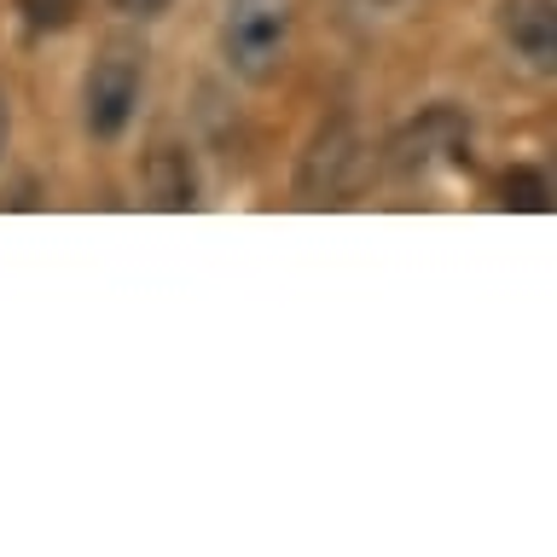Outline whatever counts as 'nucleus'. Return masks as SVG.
<instances>
[{"mask_svg":"<svg viewBox=\"0 0 557 557\" xmlns=\"http://www.w3.org/2000/svg\"><path fill=\"white\" fill-rule=\"evenodd\" d=\"M139 87H146V52L134 41H104L82 82V122L94 139H116L139 111Z\"/></svg>","mask_w":557,"mask_h":557,"instance_id":"nucleus-1","label":"nucleus"},{"mask_svg":"<svg viewBox=\"0 0 557 557\" xmlns=\"http://www.w3.org/2000/svg\"><path fill=\"white\" fill-rule=\"evenodd\" d=\"M285 35H290V12L285 0H233L221 24V47L226 64L250 82H268L285 64Z\"/></svg>","mask_w":557,"mask_h":557,"instance_id":"nucleus-2","label":"nucleus"},{"mask_svg":"<svg viewBox=\"0 0 557 557\" xmlns=\"http://www.w3.org/2000/svg\"><path fill=\"white\" fill-rule=\"evenodd\" d=\"M360 169H366V139L355 134V122H325L313 134V146L302 157V174H296V198L302 203H348V191L360 186Z\"/></svg>","mask_w":557,"mask_h":557,"instance_id":"nucleus-3","label":"nucleus"},{"mask_svg":"<svg viewBox=\"0 0 557 557\" xmlns=\"http://www.w3.org/2000/svg\"><path fill=\"white\" fill-rule=\"evenodd\" d=\"M505 41L517 47V59L529 70L557 76V7L552 0H511L505 7Z\"/></svg>","mask_w":557,"mask_h":557,"instance_id":"nucleus-4","label":"nucleus"},{"mask_svg":"<svg viewBox=\"0 0 557 557\" xmlns=\"http://www.w3.org/2000/svg\"><path fill=\"white\" fill-rule=\"evenodd\" d=\"M146 191L157 209H191L198 203V174H191L186 146H151L146 151Z\"/></svg>","mask_w":557,"mask_h":557,"instance_id":"nucleus-5","label":"nucleus"},{"mask_svg":"<svg viewBox=\"0 0 557 557\" xmlns=\"http://www.w3.org/2000/svg\"><path fill=\"white\" fill-rule=\"evenodd\" d=\"M505 209H552V198H557V191H552V181H546V174H540V169H511V174H505Z\"/></svg>","mask_w":557,"mask_h":557,"instance_id":"nucleus-6","label":"nucleus"},{"mask_svg":"<svg viewBox=\"0 0 557 557\" xmlns=\"http://www.w3.org/2000/svg\"><path fill=\"white\" fill-rule=\"evenodd\" d=\"M17 12H24L29 29H64L82 12V0H17Z\"/></svg>","mask_w":557,"mask_h":557,"instance_id":"nucleus-7","label":"nucleus"},{"mask_svg":"<svg viewBox=\"0 0 557 557\" xmlns=\"http://www.w3.org/2000/svg\"><path fill=\"white\" fill-rule=\"evenodd\" d=\"M111 7L122 17H157V12H169V0H111Z\"/></svg>","mask_w":557,"mask_h":557,"instance_id":"nucleus-8","label":"nucleus"},{"mask_svg":"<svg viewBox=\"0 0 557 557\" xmlns=\"http://www.w3.org/2000/svg\"><path fill=\"white\" fill-rule=\"evenodd\" d=\"M0 146H7V99H0Z\"/></svg>","mask_w":557,"mask_h":557,"instance_id":"nucleus-9","label":"nucleus"}]
</instances>
